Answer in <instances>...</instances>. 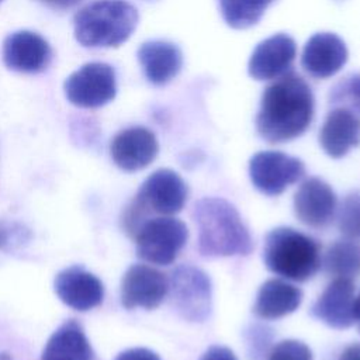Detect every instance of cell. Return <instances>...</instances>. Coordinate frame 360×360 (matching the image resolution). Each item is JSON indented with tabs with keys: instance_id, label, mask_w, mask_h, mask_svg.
<instances>
[{
	"instance_id": "6da1fadb",
	"label": "cell",
	"mask_w": 360,
	"mask_h": 360,
	"mask_svg": "<svg viewBox=\"0 0 360 360\" xmlns=\"http://www.w3.org/2000/svg\"><path fill=\"white\" fill-rule=\"evenodd\" d=\"M312 118V90L300 75L290 70L264 89L256 129L264 141L280 143L302 135Z\"/></svg>"
},
{
	"instance_id": "7a4b0ae2",
	"label": "cell",
	"mask_w": 360,
	"mask_h": 360,
	"mask_svg": "<svg viewBox=\"0 0 360 360\" xmlns=\"http://www.w3.org/2000/svg\"><path fill=\"white\" fill-rule=\"evenodd\" d=\"M193 218L198 228V252L205 257L249 255L250 233L238 210L221 197H204L194 204Z\"/></svg>"
},
{
	"instance_id": "3957f363",
	"label": "cell",
	"mask_w": 360,
	"mask_h": 360,
	"mask_svg": "<svg viewBox=\"0 0 360 360\" xmlns=\"http://www.w3.org/2000/svg\"><path fill=\"white\" fill-rule=\"evenodd\" d=\"M138 24L136 8L125 0H97L75 15V37L87 48L118 46Z\"/></svg>"
},
{
	"instance_id": "277c9868",
	"label": "cell",
	"mask_w": 360,
	"mask_h": 360,
	"mask_svg": "<svg viewBox=\"0 0 360 360\" xmlns=\"http://www.w3.org/2000/svg\"><path fill=\"white\" fill-rule=\"evenodd\" d=\"M263 260L270 271L292 281H305L321 267V246L294 228L278 226L266 235Z\"/></svg>"
},
{
	"instance_id": "5b68a950",
	"label": "cell",
	"mask_w": 360,
	"mask_h": 360,
	"mask_svg": "<svg viewBox=\"0 0 360 360\" xmlns=\"http://www.w3.org/2000/svg\"><path fill=\"white\" fill-rule=\"evenodd\" d=\"M187 195V184L179 173L159 169L146 177L128 207L143 221H148L152 214L173 215L181 211Z\"/></svg>"
},
{
	"instance_id": "8992f818",
	"label": "cell",
	"mask_w": 360,
	"mask_h": 360,
	"mask_svg": "<svg viewBox=\"0 0 360 360\" xmlns=\"http://www.w3.org/2000/svg\"><path fill=\"white\" fill-rule=\"evenodd\" d=\"M187 238L186 224L170 215L149 218L134 236L138 257L158 266L172 264Z\"/></svg>"
},
{
	"instance_id": "52a82bcc",
	"label": "cell",
	"mask_w": 360,
	"mask_h": 360,
	"mask_svg": "<svg viewBox=\"0 0 360 360\" xmlns=\"http://www.w3.org/2000/svg\"><path fill=\"white\" fill-rule=\"evenodd\" d=\"M169 280L167 295L176 312L190 322H204L211 312V281L190 264L177 266Z\"/></svg>"
},
{
	"instance_id": "ba28073f",
	"label": "cell",
	"mask_w": 360,
	"mask_h": 360,
	"mask_svg": "<svg viewBox=\"0 0 360 360\" xmlns=\"http://www.w3.org/2000/svg\"><path fill=\"white\" fill-rule=\"evenodd\" d=\"M117 93L114 69L103 62L83 65L65 82L68 100L82 108H97L110 103Z\"/></svg>"
},
{
	"instance_id": "9c48e42d",
	"label": "cell",
	"mask_w": 360,
	"mask_h": 360,
	"mask_svg": "<svg viewBox=\"0 0 360 360\" xmlns=\"http://www.w3.org/2000/svg\"><path fill=\"white\" fill-rule=\"evenodd\" d=\"M305 174L304 163L278 150H263L252 156L249 176L253 186L266 195H278Z\"/></svg>"
},
{
	"instance_id": "30bf717a",
	"label": "cell",
	"mask_w": 360,
	"mask_h": 360,
	"mask_svg": "<svg viewBox=\"0 0 360 360\" xmlns=\"http://www.w3.org/2000/svg\"><path fill=\"white\" fill-rule=\"evenodd\" d=\"M167 288L165 273L148 264H132L121 280V304L127 309H153L166 298Z\"/></svg>"
},
{
	"instance_id": "8fae6325",
	"label": "cell",
	"mask_w": 360,
	"mask_h": 360,
	"mask_svg": "<svg viewBox=\"0 0 360 360\" xmlns=\"http://www.w3.org/2000/svg\"><path fill=\"white\" fill-rule=\"evenodd\" d=\"M295 55V41L287 34H274L255 48L248 63V72L256 80H274L291 70Z\"/></svg>"
},
{
	"instance_id": "7c38bea8",
	"label": "cell",
	"mask_w": 360,
	"mask_h": 360,
	"mask_svg": "<svg viewBox=\"0 0 360 360\" xmlns=\"http://www.w3.org/2000/svg\"><path fill=\"white\" fill-rule=\"evenodd\" d=\"M53 288L63 304L82 312L98 307L104 298L101 280L82 266H70L59 271Z\"/></svg>"
},
{
	"instance_id": "4fadbf2b",
	"label": "cell",
	"mask_w": 360,
	"mask_h": 360,
	"mask_svg": "<svg viewBox=\"0 0 360 360\" xmlns=\"http://www.w3.org/2000/svg\"><path fill=\"white\" fill-rule=\"evenodd\" d=\"M336 194L332 187L318 179H307L295 191L294 211L297 218L312 228L329 225L336 212Z\"/></svg>"
},
{
	"instance_id": "5bb4252c",
	"label": "cell",
	"mask_w": 360,
	"mask_h": 360,
	"mask_svg": "<svg viewBox=\"0 0 360 360\" xmlns=\"http://www.w3.org/2000/svg\"><path fill=\"white\" fill-rule=\"evenodd\" d=\"M159 150L155 134L145 127H131L118 132L110 145L114 163L127 172H135L153 162Z\"/></svg>"
},
{
	"instance_id": "9a60e30c",
	"label": "cell",
	"mask_w": 360,
	"mask_h": 360,
	"mask_svg": "<svg viewBox=\"0 0 360 360\" xmlns=\"http://www.w3.org/2000/svg\"><path fill=\"white\" fill-rule=\"evenodd\" d=\"M347 60V48L342 38L332 32H318L304 45L301 66L315 79L336 75Z\"/></svg>"
},
{
	"instance_id": "2e32d148",
	"label": "cell",
	"mask_w": 360,
	"mask_h": 360,
	"mask_svg": "<svg viewBox=\"0 0 360 360\" xmlns=\"http://www.w3.org/2000/svg\"><path fill=\"white\" fill-rule=\"evenodd\" d=\"M51 46L37 32L17 31L10 34L3 44V60L8 69L37 73L51 62Z\"/></svg>"
},
{
	"instance_id": "e0dca14e",
	"label": "cell",
	"mask_w": 360,
	"mask_h": 360,
	"mask_svg": "<svg viewBox=\"0 0 360 360\" xmlns=\"http://www.w3.org/2000/svg\"><path fill=\"white\" fill-rule=\"evenodd\" d=\"M354 298L353 280L335 278L314 304L312 315L330 328H349L354 323Z\"/></svg>"
},
{
	"instance_id": "ac0fdd59",
	"label": "cell",
	"mask_w": 360,
	"mask_h": 360,
	"mask_svg": "<svg viewBox=\"0 0 360 360\" xmlns=\"http://www.w3.org/2000/svg\"><path fill=\"white\" fill-rule=\"evenodd\" d=\"M319 143L330 158H342L360 143V117L335 107L330 110L319 131Z\"/></svg>"
},
{
	"instance_id": "d6986e66",
	"label": "cell",
	"mask_w": 360,
	"mask_h": 360,
	"mask_svg": "<svg viewBox=\"0 0 360 360\" xmlns=\"http://www.w3.org/2000/svg\"><path fill=\"white\" fill-rule=\"evenodd\" d=\"M138 60L146 79L156 86L174 79L183 66V55L179 46L160 39L143 42L138 49Z\"/></svg>"
},
{
	"instance_id": "ffe728a7",
	"label": "cell",
	"mask_w": 360,
	"mask_h": 360,
	"mask_svg": "<svg viewBox=\"0 0 360 360\" xmlns=\"http://www.w3.org/2000/svg\"><path fill=\"white\" fill-rule=\"evenodd\" d=\"M41 360H98L82 325L65 321L48 339Z\"/></svg>"
},
{
	"instance_id": "44dd1931",
	"label": "cell",
	"mask_w": 360,
	"mask_h": 360,
	"mask_svg": "<svg viewBox=\"0 0 360 360\" xmlns=\"http://www.w3.org/2000/svg\"><path fill=\"white\" fill-rule=\"evenodd\" d=\"M301 301L302 292L298 287L280 278H270L260 285L253 312L263 319H277L294 312Z\"/></svg>"
},
{
	"instance_id": "7402d4cb",
	"label": "cell",
	"mask_w": 360,
	"mask_h": 360,
	"mask_svg": "<svg viewBox=\"0 0 360 360\" xmlns=\"http://www.w3.org/2000/svg\"><path fill=\"white\" fill-rule=\"evenodd\" d=\"M326 274L353 280L360 276V243L350 238L333 242L322 260Z\"/></svg>"
},
{
	"instance_id": "603a6c76",
	"label": "cell",
	"mask_w": 360,
	"mask_h": 360,
	"mask_svg": "<svg viewBox=\"0 0 360 360\" xmlns=\"http://www.w3.org/2000/svg\"><path fill=\"white\" fill-rule=\"evenodd\" d=\"M274 0H218L225 22L236 30L255 25Z\"/></svg>"
},
{
	"instance_id": "cb8c5ba5",
	"label": "cell",
	"mask_w": 360,
	"mask_h": 360,
	"mask_svg": "<svg viewBox=\"0 0 360 360\" xmlns=\"http://www.w3.org/2000/svg\"><path fill=\"white\" fill-rule=\"evenodd\" d=\"M329 101L360 117V73L349 75L338 82L330 89Z\"/></svg>"
},
{
	"instance_id": "d4e9b609",
	"label": "cell",
	"mask_w": 360,
	"mask_h": 360,
	"mask_svg": "<svg viewBox=\"0 0 360 360\" xmlns=\"http://www.w3.org/2000/svg\"><path fill=\"white\" fill-rule=\"evenodd\" d=\"M338 226L346 238L360 236V190L345 197L338 211Z\"/></svg>"
},
{
	"instance_id": "484cf974",
	"label": "cell",
	"mask_w": 360,
	"mask_h": 360,
	"mask_svg": "<svg viewBox=\"0 0 360 360\" xmlns=\"http://www.w3.org/2000/svg\"><path fill=\"white\" fill-rule=\"evenodd\" d=\"M269 360H312L309 347L294 339L278 342L270 352Z\"/></svg>"
},
{
	"instance_id": "4316f807",
	"label": "cell",
	"mask_w": 360,
	"mask_h": 360,
	"mask_svg": "<svg viewBox=\"0 0 360 360\" xmlns=\"http://www.w3.org/2000/svg\"><path fill=\"white\" fill-rule=\"evenodd\" d=\"M115 360H160V357L145 347H132L121 352Z\"/></svg>"
},
{
	"instance_id": "83f0119b",
	"label": "cell",
	"mask_w": 360,
	"mask_h": 360,
	"mask_svg": "<svg viewBox=\"0 0 360 360\" xmlns=\"http://www.w3.org/2000/svg\"><path fill=\"white\" fill-rule=\"evenodd\" d=\"M200 360H238L233 352L224 346H211Z\"/></svg>"
},
{
	"instance_id": "f1b7e54d",
	"label": "cell",
	"mask_w": 360,
	"mask_h": 360,
	"mask_svg": "<svg viewBox=\"0 0 360 360\" xmlns=\"http://www.w3.org/2000/svg\"><path fill=\"white\" fill-rule=\"evenodd\" d=\"M14 224L0 221V249L7 248L13 242V235L15 233L17 229H14Z\"/></svg>"
},
{
	"instance_id": "f546056e",
	"label": "cell",
	"mask_w": 360,
	"mask_h": 360,
	"mask_svg": "<svg viewBox=\"0 0 360 360\" xmlns=\"http://www.w3.org/2000/svg\"><path fill=\"white\" fill-rule=\"evenodd\" d=\"M339 360H360V342L347 346L339 356Z\"/></svg>"
},
{
	"instance_id": "4dcf8cb0",
	"label": "cell",
	"mask_w": 360,
	"mask_h": 360,
	"mask_svg": "<svg viewBox=\"0 0 360 360\" xmlns=\"http://www.w3.org/2000/svg\"><path fill=\"white\" fill-rule=\"evenodd\" d=\"M44 1L55 8H69L77 4L80 0H44Z\"/></svg>"
},
{
	"instance_id": "1f68e13d",
	"label": "cell",
	"mask_w": 360,
	"mask_h": 360,
	"mask_svg": "<svg viewBox=\"0 0 360 360\" xmlns=\"http://www.w3.org/2000/svg\"><path fill=\"white\" fill-rule=\"evenodd\" d=\"M353 316H354V322L359 326L360 330V294L354 298V307H353Z\"/></svg>"
},
{
	"instance_id": "d6a6232c",
	"label": "cell",
	"mask_w": 360,
	"mask_h": 360,
	"mask_svg": "<svg viewBox=\"0 0 360 360\" xmlns=\"http://www.w3.org/2000/svg\"><path fill=\"white\" fill-rule=\"evenodd\" d=\"M0 360H11L7 353H0Z\"/></svg>"
},
{
	"instance_id": "836d02e7",
	"label": "cell",
	"mask_w": 360,
	"mask_h": 360,
	"mask_svg": "<svg viewBox=\"0 0 360 360\" xmlns=\"http://www.w3.org/2000/svg\"><path fill=\"white\" fill-rule=\"evenodd\" d=\"M0 1H1V0H0Z\"/></svg>"
}]
</instances>
